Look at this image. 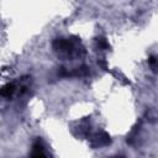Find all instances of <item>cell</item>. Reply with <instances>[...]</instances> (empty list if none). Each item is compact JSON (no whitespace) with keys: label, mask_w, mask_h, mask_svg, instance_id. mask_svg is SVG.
Segmentation results:
<instances>
[{"label":"cell","mask_w":158,"mask_h":158,"mask_svg":"<svg viewBox=\"0 0 158 158\" xmlns=\"http://www.w3.org/2000/svg\"><path fill=\"white\" fill-rule=\"evenodd\" d=\"M28 158H47V154H46V151H44V146H43L41 139H36L33 142L31 153L28 154Z\"/></svg>","instance_id":"cell-2"},{"label":"cell","mask_w":158,"mask_h":158,"mask_svg":"<svg viewBox=\"0 0 158 158\" xmlns=\"http://www.w3.org/2000/svg\"><path fill=\"white\" fill-rule=\"evenodd\" d=\"M15 90H16L15 84L14 83H7V84H5L4 86L0 88V96H2V98H10L15 93Z\"/></svg>","instance_id":"cell-3"},{"label":"cell","mask_w":158,"mask_h":158,"mask_svg":"<svg viewBox=\"0 0 158 158\" xmlns=\"http://www.w3.org/2000/svg\"><path fill=\"white\" fill-rule=\"evenodd\" d=\"M115 158H125V157H122V156H117V157H115Z\"/></svg>","instance_id":"cell-6"},{"label":"cell","mask_w":158,"mask_h":158,"mask_svg":"<svg viewBox=\"0 0 158 158\" xmlns=\"http://www.w3.org/2000/svg\"><path fill=\"white\" fill-rule=\"evenodd\" d=\"M149 63H151V65H152L153 68H156V58H154V57H152V58L149 59Z\"/></svg>","instance_id":"cell-5"},{"label":"cell","mask_w":158,"mask_h":158,"mask_svg":"<svg viewBox=\"0 0 158 158\" xmlns=\"http://www.w3.org/2000/svg\"><path fill=\"white\" fill-rule=\"evenodd\" d=\"M53 47H54V49L57 52H59L60 54H64L67 57L72 56L74 49H75L74 43L68 38H57L53 42Z\"/></svg>","instance_id":"cell-1"},{"label":"cell","mask_w":158,"mask_h":158,"mask_svg":"<svg viewBox=\"0 0 158 158\" xmlns=\"http://www.w3.org/2000/svg\"><path fill=\"white\" fill-rule=\"evenodd\" d=\"M98 46L100 47V48H107L109 47V44H107V42L104 40V38H98Z\"/></svg>","instance_id":"cell-4"}]
</instances>
